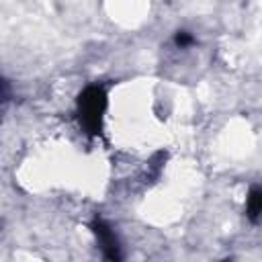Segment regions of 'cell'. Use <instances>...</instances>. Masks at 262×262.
<instances>
[{
    "mask_svg": "<svg viewBox=\"0 0 262 262\" xmlns=\"http://www.w3.org/2000/svg\"><path fill=\"white\" fill-rule=\"evenodd\" d=\"M92 231L96 235V242H98L100 252L106 258V262H123V248H121V242L115 235L113 227L104 219L96 217L92 221Z\"/></svg>",
    "mask_w": 262,
    "mask_h": 262,
    "instance_id": "7a4b0ae2",
    "label": "cell"
},
{
    "mask_svg": "<svg viewBox=\"0 0 262 262\" xmlns=\"http://www.w3.org/2000/svg\"><path fill=\"white\" fill-rule=\"evenodd\" d=\"M106 104H108L106 90L100 84H90L78 94V100H76L78 121L88 135H98L102 131V117H104Z\"/></svg>",
    "mask_w": 262,
    "mask_h": 262,
    "instance_id": "6da1fadb",
    "label": "cell"
},
{
    "mask_svg": "<svg viewBox=\"0 0 262 262\" xmlns=\"http://www.w3.org/2000/svg\"><path fill=\"white\" fill-rule=\"evenodd\" d=\"M246 217L252 223H258L262 219V188H258V186L250 188V192L246 196Z\"/></svg>",
    "mask_w": 262,
    "mask_h": 262,
    "instance_id": "3957f363",
    "label": "cell"
},
{
    "mask_svg": "<svg viewBox=\"0 0 262 262\" xmlns=\"http://www.w3.org/2000/svg\"><path fill=\"white\" fill-rule=\"evenodd\" d=\"M174 43H176L180 49H184V47H190V45L194 43V37H192V33H188V31H178V33L174 35Z\"/></svg>",
    "mask_w": 262,
    "mask_h": 262,
    "instance_id": "277c9868",
    "label": "cell"
}]
</instances>
